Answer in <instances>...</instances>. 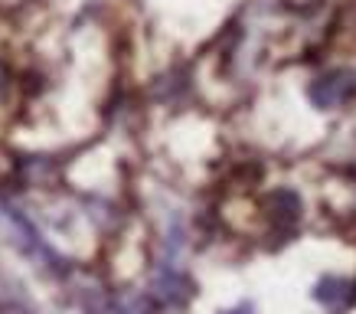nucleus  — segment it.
I'll return each mask as SVG.
<instances>
[{
    "instance_id": "obj_1",
    "label": "nucleus",
    "mask_w": 356,
    "mask_h": 314,
    "mask_svg": "<svg viewBox=\"0 0 356 314\" xmlns=\"http://www.w3.org/2000/svg\"><path fill=\"white\" fill-rule=\"evenodd\" d=\"M356 95V76L350 69H330L321 79H314L311 86V102L317 109H340Z\"/></svg>"
},
{
    "instance_id": "obj_2",
    "label": "nucleus",
    "mask_w": 356,
    "mask_h": 314,
    "mask_svg": "<svg viewBox=\"0 0 356 314\" xmlns=\"http://www.w3.org/2000/svg\"><path fill=\"white\" fill-rule=\"evenodd\" d=\"M314 298L321 304H327V308H337V304H343L346 298H350V282H346V278H337V275H327V278L317 282Z\"/></svg>"
},
{
    "instance_id": "obj_3",
    "label": "nucleus",
    "mask_w": 356,
    "mask_h": 314,
    "mask_svg": "<svg viewBox=\"0 0 356 314\" xmlns=\"http://www.w3.org/2000/svg\"><path fill=\"white\" fill-rule=\"evenodd\" d=\"M154 288H157V295H161L163 301H170V304H180V301L186 298V282H184V278H180V275H177L173 269H170V272L163 269Z\"/></svg>"
},
{
    "instance_id": "obj_4",
    "label": "nucleus",
    "mask_w": 356,
    "mask_h": 314,
    "mask_svg": "<svg viewBox=\"0 0 356 314\" xmlns=\"http://www.w3.org/2000/svg\"><path fill=\"white\" fill-rule=\"evenodd\" d=\"M219 314H255V304L242 301V304H236V308H226V311H219Z\"/></svg>"
}]
</instances>
